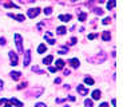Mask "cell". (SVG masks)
Segmentation results:
<instances>
[{
  "label": "cell",
  "instance_id": "6da1fadb",
  "mask_svg": "<svg viewBox=\"0 0 123 107\" xmlns=\"http://www.w3.org/2000/svg\"><path fill=\"white\" fill-rule=\"evenodd\" d=\"M15 43H16V47H17V51L19 54H23V39L19 33H15Z\"/></svg>",
  "mask_w": 123,
  "mask_h": 107
},
{
  "label": "cell",
  "instance_id": "7a4b0ae2",
  "mask_svg": "<svg viewBox=\"0 0 123 107\" xmlns=\"http://www.w3.org/2000/svg\"><path fill=\"white\" fill-rule=\"evenodd\" d=\"M10 59H11V66H17V54L14 51H10Z\"/></svg>",
  "mask_w": 123,
  "mask_h": 107
},
{
  "label": "cell",
  "instance_id": "3957f363",
  "mask_svg": "<svg viewBox=\"0 0 123 107\" xmlns=\"http://www.w3.org/2000/svg\"><path fill=\"white\" fill-rule=\"evenodd\" d=\"M40 8H31V10H28V16L31 17V19H34V17H36L40 13Z\"/></svg>",
  "mask_w": 123,
  "mask_h": 107
},
{
  "label": "cell",
  "instance_id": "277c9868",
  "mask_svg": "<svg viewBox=\"0 0 123 107\" xmlns=\"http://www.w3.org/2000/svg\"><path fill=\"white\" fill-rule=\"evenodd\" d=\"M31 62V51H26V54H24V62H23V66L24 67H27L28 64H30Z\"/></svg>",
  "mask_w": 123,
  "mask_h": 107
},
{
  "label": "cell",
  "instance_id": "5b68a950",
  "mask_svg": "<svg viewBox=\"0 0 123 107\" xmlns=\"http://www.w3.org/2000/svg\"><path fill=\"white\" fill-rule=\"evenodd\" d=\"M76 90H78V92L80 94V95H83V96L88 94V88H87V87H84V86H82V84H79V86L76 87Z\"/></svg>",
  "mask_w": 123,
  "mask_h": 107
},
{
  "label": "cell",
  "instance_id": "8992f818",
  "mask_svg": "<svg viewBox=\"0 0 123 107\" xmlns=\"http://www.w3.org/2000/svg\"><path fill=\"white\" fill-rule=\"evenodd\" d=\"M8 16H11L12 19L19 20V21H24V20H26V16H24V15H14V13H8Z\"/></svg>",
  "mask_w": 123,
  "mask_h": 107
},
{
  "label": "cell",
  "instance_id": "52a82bcc",
  "mask_svg": "<svg viewBox=\"0 0 123 107\" xmlns=\"http://www.w3.org/2000/svg\"><path fill=\"white\" fill-rule=\"evenodd\" d=\"M8 102H10L11 104H15L16 107H23V103H21V102H19V100H17L16 98H11V99L8 100Z\"/></svg>",
  "mask_w": 123,
  "mask_h": 107
},
{
  "label": "cell",
  "instance_id": "ba28073f",
  "mask_svg": "<svg viewBox=\"0 0 123 107\" xmlns=\"http://www.w3.org/2000/svg\"><path fill=\"white\" fill-rule=\"evenodd\" d=\"M52 60H54V56H52V55H48L47 58H44V59H43V64H46V66H50Z\"/></svg>",
  "mask_w": 123,
  "mask_h": 107
},
{
  "label": "cell",
  "instance_id": "9c48e42d",
  "mask_svg": "<svg viewBox=\"0 0 123 107\" xmlns=\"http://www.w3.org/2000/svg\"><path fill=\"white\" fill-rule=\"evenodd\" d=\"M44 39L47 40L50 44H55V43H56V42H55V39H51V32H47V33H46V35H44Z\"/></svg>",
  "mask_w": 123,
  "mask_h": 107
},
{
  "label": "cell",
  "instance_id": "30bf717a",
  "mask_svg": "<svg viewBox=\"0 0 123 107\" xmlns=\"http://www.w3.org/2000/svg\"><path fill=\"white\" fill-rule=\"evenodd\" d=\"M100 95H102V92H100L99 90H95V91H92V99H95V100L100 99Z\"/></svg>",
  "mask_w": 123,
  "mask_h": 107
},
{
  "label": "cell",
  "instance_id": "8fae6325",
  "mask_svg": "<svg viewBox=\"0 0 123 107\" xmlns=\"http://www.w3.org/2000/svg\"><path fill=\"white\" fill-rule=\"evenodd\" d=\"M59 19H60L62 21L67 23V21H70V20H71V15H60V16H59Z\"/></svg>",
  "mask_w": 123,
  "mask_h": 107
},
{
  "label": "cell",
  "instance_id": "7c38bea8",
  "mask_svg": "<svg viewBox=\"0 0 123 107\" xmlns=\"http://www.w3.org/2000/svg\"><path fill=\"white\" fill-rule=\"evenodd\" d=\"M56 32H58L59 35H64V33L67 32V30H66L64 26H60V27H58V28H56Z\"/></svg>",
  "mask_w": 123,
  "mask_h": 107
},
{
  "label": "cell",
  "instance_id": "4fadbf2b",
  "mask_svg": "<svg viewBox=\"0 0 123 107\" xmlns=\"http://www.w3.org/2000/svg\"><path fill=\"white\" fill-rule=\"evenodd\" d=\"M70 63H71V66L74 67V68H78L79 67V59H70Z\"/></svg>",
  "mask_w": 123,
  "mask_h": 107
},
{
  "label": "cell",
  "instance_id": "5bb4252c",
  "mask_svg": "<svg viewBox=\"0 0 123 107\" xmlns=\"http://www.w3.org/2000/svg\"><path fill=\"white\" fill-rule=\"evenodd\" d=\"M115 5H116V0H110L108 3H107V10H108V11L113 10Z\"/></svg>",
  "mask_w": 123,
  "mask_h": 107
},
{
  "label": "cell",
  "instance_id": "9a60e30c",
  "mask_svg": "<svg viewBox=\"0 0 123 107\" xmlns=\"http://www.w3.org/2000/svg\"><path fill=\"white\" fill-rule=\"evenodd\" d=\"M11 78H12L14 80H17L19 78H20V72H17V71H12V72H11Z\"/></svg>",
  "mask_w": 123,
  "mask_h": 107
},
{
  "label": "cell",
  "instance_id": "2e32d148",
  "mask_svg": "<svg viewBox=\"0 0 123 107\" xmlns=\"http://www.w3.org/2000/svg\"><path fill=\"white\" fill-rule=\"evenodd\" d=\"M102 39L104 40V42H107V40H110V39H111V35H110V32L104 31V32H103V35H102Z\"/></svg>",
  "mask_w": 123,
  "mask_h": 107
},
{
  "label": "cell",
  "instance_id": "e0dca14e",
  "mask_svg": "<svg viewBox=\"0 0 123 107\" xmlns=\"http://www.w3.org/2000/svg\"><path fill=\"white\" fill-rule=\"evenodd\" d=\"M84 83L88 84V86H92V84H94V79H92V78H90V76H86L84 78Z\"/></svg>",
  "mask_w": 123,
  "mask_h": 107
},
{
  "label": "cell",
  "instance_id": "ac0fdd59",
  "mask_svg": "<svg viewBox=\"0 0 123 107\" xmlns=\"http://www.w3.org/2000/svg\"><path fill=\"white\" fill-rule=\"evenodd\" d=\"M47 51V47L44 46V44H40V46L38 47V52L39 54H43V52H46Z\"/></svg>",
  "mask_w": 123,
  "mask_h": 107
},
{
  "label": "cell",
  "instance_id": "d6986e66",
  "mask_svg": "<svg viewBox=\"0 0 123 107\" xmlns=\"http://www.w3.org/2000/svg\"><path fill=\"white\" fill-rule=\"evenodd\" d=\"M64 67V62L62 59H58L56 60V68H63Z\"/></svg>",
  "mask_w": 123,
  "mask_h": 107
},
{
  "label": "cell",
  "instance_id": "ffe728a7",
  "mask_svg": "<svg viewBox=\"0 0 123 107\" xmlns=\"http://www.w3.org/2000/svg\"><path fill=\"white\" fill-rule=\"evenodd\" d=\"M4 7H5V8H11V7H12V8H19V7H17L16 4H14V3H5Z\"/></svg>",
  "mask_w": 123,
  "mask_h": 107
},
{
  "label": "cell",
  "instance_id": "44dd1931",
  "mask_svg": "<svg viewBox=\"0 0 123 107\" xmlns=\"http://www.w3.org/2000/svg\"><path fill=\"white\" fill-rule=\"evenodd\" d=\"M87 17V13L86 12H82V13H79V21H83V20Z\"/></svg>",
  "mask_w": 123,
  "mask_h": 107
},
{
  "label": "cell",
  "instance_id": "7402d4cb",
  "mask_svg": "<svg viewBox=\"0 0 123 107\" xmlns=\"http://www.w3.org/2000/svg\"><path fill=\"white\" fill-rule=\"evenodd\" d=\"M84 106L86 107H92V100L91 99H86L84 100Z\"/></svg>",
  "mask_w": 123,
  "mask_h": 107
},
{
  "label": "cell",
  "instance_id": "603a6c76",
  "mask_svg": "<svg viewBox=\"0 0 123 107\" xmlns=\"http://www.w3.org/2000/svg\"><path fill=\"white\" fill-rule=\"evenodd\" d=\"M51 12H52V8H51V7H47V8L44 10V13H46V15H51Z\"/></svg>",
  "mask_w": 123,
  "mask_h": 107
},
{
  "label": "cell",
  "instance_id": "cb8c5ba5",
  "mask_svg": "<svg viewBox=\"0 0 123 107\" xmlns=\"http://www.w3.org/2000/svg\"><path fill=\"white\" fill-rule=\"evenodd\" d=\"M94 11H95V13H96V15H103V11L100 10V8H95Z\"/></svg>",
  "mask_w": 123,
  "mask_h": 107
},
{
  "label": "cell",
  "instance_id": "d4e9b609",
  "mask_svg": "<svg viewBox=\"0 0 123 107\" xmlns=\"http://www.w3.org/2000/svg\"><path fill=\"white\" fill-rule=\"evenodd\" d=\"M26 86H27V82H24V83H20L19 86H17V88H19V90H21V88H24Z\"/></svg>",
  "mask_w": 123,
  "mask_h": 107
},
{
  "label": "cell",
  "instance_id": "484cf974",
  "mask_svg": "<svg viewBox=\"0 0 123 107\" xmlns=\"http://www.w3.org/2000/svg\"><path fill=\"white\" fill-rule=\"evenodd\" d=\"M110 21H111V19H110V17H104V19H103V21H102V23H103V24H108Z\"/></svg>",
  "mask_w": 123,
  "mask_h": 107
},
{
  "label": "cell",
  "instance_id": "4316f807",
  "mask_svg": "<svg viewBox=\"0 0 123 107\" xmlns=\"http://www.w3.org/2000/svg\"><path fill=\"white\" fill-rule=\"evenodd\" d=\"M96 36H98L96 33H90V35H88V39H90V40H92V39H95Z\"/></svg>",
  "mask_w": 123,
  "mask_h": 107
},
{
  "label": "cell",
  "instance_id": "83f0119b",
  "mask_svg": "<svg viewBox=\"0 0 123 107\" xmlns=\"http://www.w3.org/2000/svg\"><path fill=\"white\" fill-rule=\"evenodd\" d=\"M48 70H50V72H56V71H58V68H56V67H50Z\"/></svg>",
  "mask_w": 123,
  "mask_h": 107
},
{
  "label": "cell",
  "instance_id": "f1b7e54d",
  "mask_svg": "<svg viewBox=\"0 0 123 107\" xmlns=\"http://www.w3.org/2000/svg\"><path fill=\"white\" fill-rule=\"evenodd\" d=\"M0 44H1V46L5 44V37H0Z\"/></svg>",
  "mask_w": 123,
  "mask_h": 107
},
{
  "label": "cell",
  "instance_id": "f546056e",
  "mask_svg": "<svg viewBox=\"0 0 123 107\" xmlns=\"http://www.w3.org/2000/svg\"><path fill=\"white\" fill-rule=\"evenodd\" d=\"M35 107H47V106H46V103H38Z\"/></svg>",
  "mask_w": 123,
  "mask_h": 107
},
{
  "label": "cell",
  "instance_id": "4dcf8cb0",
  "mask_svg": "<svg viewBox=\"0 0 123 107\" xmlns=\"http://www.w3.org/2000/svg\"><path fill=\"white\" fill-rule=\"evenodd\" d=\"M76 43V37H72V39H71V43H70V44H75Z\"/></svg>",
  "mask_w": 123,
  "mask_h": 107
},
{
  "label": "cell",
  "instance_id": "1f68e13d",
  "mask_svg": "<svg viewBox=\"0 0 123 107\" xmlns=\"http://www.w3.org/2000/svg\"><path fill=\"white\" fill-rule=\"evenodd\" d=\"M99 107H108V103H102Z\"/></svg>",
  "mask_w": 123,
  "mask_h": 107
},
{
  "label": "cell",
  "instance_id": "d6a6232c",
  "mask_svg": "<svg viewBox=\"0 0 123 107\" xmlns=\"http://www.w3.org/2000/svg\"><path fill=\"white\" fill-rule=\"evenodd\" d=\"M68 99H70V100H72V102H74V100H75V96H72V95H70V96H68Z\"/></svg>",
  "mask_w": 123,
  "mask_h": 107
},
{
  "label": "cell",
  "instance_id": "836d02e7",
  "mask_svg": "<svg viewBox=\"0 0 123 107\" xmlns=\"http://www.w3.org/2000/svg\"><path fill=\"white\" fill-rule=\"evenodd\" d=\"M3 90V80H0V91Z\"/></svg>",
  "mask_w": 123,
  "mask_h": 107
},
{
  "label": "cell",
  "instance_id": "e575fe53",
  "mask_svg": "<svg viewBox=\"0 0 123 107\" xmlns=\"http://www.w3.org/2000/svg\"><path fill=\"white\" fill-rule=\"evenodd\" d=\"M111 104H113V106H115V104H116V100L113 99V100H111Z\"/></svg>",
  "mask_w": 123,
  "mask_h": 107
},
{
  "label": "cell",
  "instance_id": "d590c367",
  "mask_svg": "<svg viewBox=\"0 0 123 107\" xmlns=\"http://www.w3.org/2000/svg\"><path fill=\"white\" fill-rule=\"evenodd\" d=\"M55 83H60V78H56L55 79Z\"/></svg>",
  "mask_w": 123,
  "mask_h": 107
},
{
  "label": "cell",
  "instance_id": "8d00e7d4",
  "mask_svg": "<svg viewBox=\"0 0 123 107\" xmlns=\"http://www.w3.org/2000/svg\"><path fill=\"white\" fill-rule=\"evenodd\" d=\"M70 74V70H64V75H68Z\"/></svg>",
  "mask_w": 123,
  "mask_h": 107
},
{
  "label": "cell",
  "instance_id": "74e56055",
  "mask_svg": "<svg viewBox=\"0 0 123 107\" xmlns=\"http://www.w3.org/2000/svg\"><path fill=\"white\" fill-rule=\"evenodd\" d=\"M4 107H12V104H11V103H7V104H5Z\"/></svg>",
  "mask_w": 123,
  "mask_h": 107
},
{
  "label": "cell",
  "instance_id": "f35d334b",
  "mask_svg": "<svg viewBox=\"0 0 123 107\" xmlns=\"http://www.w3.org/2000/svg\"><path fill=\"white\" fill-rule=\"evenodd\" d=\"M63 107H70V106H67V104H66V106H63Z\"/></svg>",
  "mask_w": 123,
  "mask_h": 107
},
{
  "label": "cell",
  "instance_id": "ab89813d",
  "mask_svg": "<svg viewBox=\"0 0 123 107\" xmlns=\"http://www.w3.org/2000/svg\"><path fill=\"white\" fill-rule=\"evenodd\" d=\"M72 1H78V0H72Z\"/></svg>",
  "mask_w": 123,
  "mask_h": 107
}]
</instances>
